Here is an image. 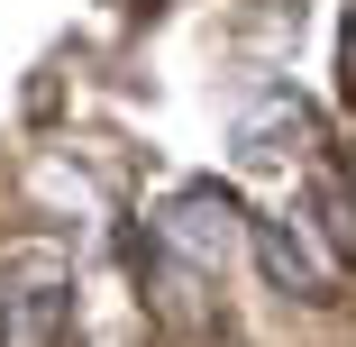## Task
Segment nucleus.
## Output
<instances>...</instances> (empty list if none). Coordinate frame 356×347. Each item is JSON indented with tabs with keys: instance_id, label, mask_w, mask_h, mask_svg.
Returning <instances> with one entry per match:
<instances>
[{
	"instance_id": "f257e3e1",
	"label": "nucleus",
	"mask_w": 356,
	"mask_h": 347,
	"mask_svg": "<svg viewBox=\"0 0 356 347\" xmlns=\"http://www.w3.org/2000/svg\"><path fill=\"white\" fill-rule=\"evenodd\" d=\"M256 265H265L274 293H320V256L283 229V220H256Z\"/></svg>"
},
{
	"instance_id": "7ed1b4c3",
	"label": "nucleus",
	"mask_w": 356,
	"mask_h": 347,
	"mask_svg": "<svg viewBox=\"0 0 356 347\" xmlns=\"http://www.w3.org/2000/svg\"><path fill=\"white\" fill-rule=\"evenodd\" d=\"M46 338H55V293H28L10 320V347H46Z\"/></svg>"
},
{
	"instance_id": "f03ea898",
	"label": "nucleus",
	"mask_w": 356,
	"mask_h": 347,
	"mask_svg": "<svg viewBox=\"0 0 356 347\" xmlns=\"http://www.w3.org/2000/svg\"><path fill=\"white\" fill-rule=\"evenodd\" d=\"M229 220H238V211H229L220 192H183V201H174V238H183V247H210V238L229 247Z\"/></svg>"
}]
</instances>
